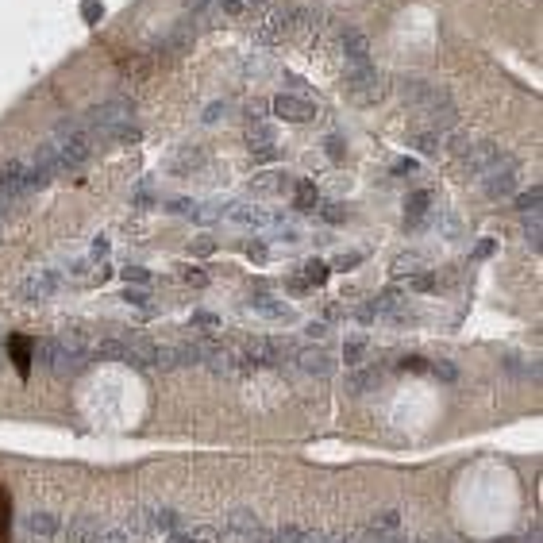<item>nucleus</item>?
I'll list each match as a JSON object with an SVG mask.
<instances>
[{
	"mask_svg": "<svg viewBox=\"0 0 543 543\" xmlns=\"http://www.w3.org/2000/svg\"><path fill=\"white\" fill-rule=\"evenodd\" d=\"M131 120H135V104L123 101V96H116V101H104V104H96V108H89L81 123L93 131L96 143H104L112 127H123V123H131Z\"/></svg>",
	"mask_w": 543,
	"mask_h": 543,
	"instance_id": "1",
	"label": "nucleus"
},
{
	"mask_svg": "<svg viewBox=\"0 0 543 543\" xmlns=\"http://www.w3.org/2000/svg\"><path fill=\"white\" fill-rule=\"evenodd\" d=\"M35 362L46 370V374H54V377H70V374H81L89 358L85 355H73L70 347H62L58 335H54V339L35 343Z\"/></svg>",
	"mask_w": 543,
	"mask_h": 543,
	"instance_id": "2",
	"label": "nucleus"
},
{
	"mask_svg": "<svg viewBox=\"0 0 543 543\" xmlns=\"http://www.w3.org/2000/svg\"><path fill=\"white\" fill-rule=\"evenodd\" d=\"M382 73L374 70V65H366V70H347V89H351V101L355 104H377L382 101Z\"/></svg>",
	"mask_w": 543,
	"mask_h": 543,
	"instance_id": "3",
	"label": "nucleus"
},
{
	"mask_svg": "<svg viewBox=\"0 0 543 543\" xmlns=\"http://www.w3.org/2000/svg\"><path fill=\"white\" fill-rule=\"evenodd\" d=\"M246 151H251V158H258V162H274L277 158L274 127H270V123H262V120L246 123Z\"/></svg>",
	"mask_w": 543,
	"mask_h": 543,
	"instance_id": "4",
	"label": "nucleus"
},
{
	"mask_svg": "<svg viewBox=\"0 0 543 543\" xmlns=\"http://www.w3.org/2000/svg\"><path fill=\"white\" fill-rule=\"evenodd\" d=\"M285 31H289V15L277 12V8H266V12L258 15V23H254V39H258V43H266V46L282 43Z\"/></svg>",
	"mask_w": 543,
	"mask_h": 543,
	"instance_id": "5",
	"label": "nucleus"
},
{
	"mask_svg": "<svg viewBox=\"0 0 543 543\" xmlns=\"http://www.w3.org/2000/svg\"><path fill=\"white\" fill-rule=\"evenodd\" d=\"M23 193H31L27 189V162L12 158L0 170V201H12V196H23Z\"/></svg>",
	"mask_w": 543,
	"mask_h": 543,
	"instance_id": "6",
	"label": "nucleus"
},
{
	"mask_svg": "<svg viewBox=\"0 0 543 543\" xmlns=\"http://www.w3.org/2000/svg\"><path fill=\"white\" fill-rule=\"evenodd\" d=\"M58 285H62V277L54 274V270H43V274H31L27 282L20 285V297L31 301V304H39V301L54 297V293H58Z\"/></svg>",
	"mask_w": 543,
	"mask_h": 543,
	"instance_id": "7",
	"label": "nucleus"
},
{
	"mask_svg": "<svg viewBox=\"0 0 543 543\" xmlns=\"http://www.w3.org/2000/svg\"><path fill=\"white\" fill-rule=\"evenodd\" d=\"M343 54H347V70H366L370 62V39L358 27H343Z\"/></svg>",
	"mask_w": 543,
	"mask_h": 543,
	"instance_id": "8",
	"label": "nucleus"
},
{
	"mask_svg": "<svg viewBox=\"0 0 543 543\" xmlns=\"http://www.w3.org/2000/svg\"><path fill=\"white\" fill-rule=\"evenodd\" d=\"M501 162V151H497V143H478V146H470V151L463 154V166L470 170L474 177H485L493 166Z\"/></svg>",
	"mask_w": 543,
	"mask_h": 543,
	"instance_id": "9",
	"label": "nucleus"
},
{
	"mask_svg": "<svg viewBox=\"0 0 543 543\" xmlns=\"http://www.w3.org/2000/svg\"><path fill=\"white\" fill-rule=\"evenodd\" d=\"M274 116L277 120H289V123H308L312 116H316V108H312L304 96L282 93V96H274Z\"/></svg>",
	"mask_w": 543,
	"mask_h": 543,
	"instance_id": "10",
	"label": "nucleus"
},
{
	"mask_svg": "<svg viewBox=\"0 0 543 543\" xmlns=\"http://www.w3.org/2000/svg\"><path fill=\"white\" fill-rule=\"evenodd\" d=\"M154 351L158 347L146 335H139V332L123 335V362H131V366H154Z\"/></svg>",
	"mask_w": 543,
	"mask_h": 543,
	"instance_id": "11",
	"label": "nucleus"
},
{
	"mask_svg": "<svg viewBox=\"0 0 543 543\" xmlns=\"http://www.w3.org/2000/svg\"><path fill=\"white\" fill-rule=\"evenodd\" d=\"M516 189V166L513 162H497V166L485 174V193L489 196H508Z\"/></svg>",
	"mask_w": 543,
	"mask_h": 543,
	"instance_id": "12",
	"label": "nucleus"
},
{
	"mask_svg": "<svg viewBox=\"0 0 543 543\" xmlns=\"http://www.w3.org/2000/svg\"><path fill=\"white\" fill-rule=\"evenodd\" d=\"M297 366L304 370V374H316V377H327L332 374V355H327V351H320V347H304V351H297Z\"/></svg>",
	"mask_w": 543,
	"mask_h": 543,
	"instance_id": "13",
	"label": "nucleus"
},
{
	"mask_svg": "<svg viewBox=\"0 0 543 543\" xmlns=\"http://www.w3.org/2000/svg\"><path fill=\"white\" fill-rule=\"evenodd\" d=\"M377 385H382V370H377V366H355L347 374V393H355V397L374 393Z\"/></svg>",
	"mask_w": 543,
	"mask_h": 543,
	"instance_id": "14",
	"label": "nucleus"
},
{
	"mask_svg": "<svg viewBox=\"0 0 543 543\" xmlns=\"http://www.w3.org/2000/svg\"><path fill=\"white\" fill-rule=\"evenodd\" d=\"M151 520H154V536H174V532L185 528V516L166 505H151Z\"/></svg>",
	"mask_w": 543,
	"mask_h": 543,
	"instance_id": "15",
	"label": "nucleus"
},
{
	"mask_svg": "<svg viewBox=\"0 0 543 543\" xmlns=\"http://www.w3.org/2000/svg\"><path fill=\"white\" fill-rule=\"evenodd\" d=\"M101 539V520L96 516H77L65 528V543H96Z\"/></svg>",
	"mask_w": 543,
	"mask_h": 543,
	"instance_id": "16",
	"label": "nucleus"
},
{
	"mask_svg": "<svg viewBox=\"0 0 543 543\" xmlns=\"http://www.w3.org/2000/svg\"><path fill=\"white\" fill-rule=\"evenodd\" d=\"M285 189H289V177L277 174V170H266V174H258L251 181V193H258V196H274V193H285Z\"/></svg>",
	"mask_w": 543,
	"mask_h": 543,
	"instance_id": "17",
	"label": "nucleus"
},
{
	"mask_svg": "<svg viewBox=\"0 0 543 543\" xmlns=\"http://www.w3.org/2000/svg\"><path fill=\"white\" fill-rule=\"evenodd\" d=\"M254 528H258V520H254V516L251 513H243V508H239V513H232V516H227V520H224V528H220V536H251V532Z\"/></svg>",
	"mask_w": 543,
	"mask_h": 543,
	"instance_id": "18",
	"label": "nucleus"
},
{
	"mask_svg": "<svg viewBox=\"0 0 543 543\" xmlns=\"http://www.w3.org/2000/svg\"><path fill=\"white\" fill-rule=\"evenodd\" d=\"M427 208H432V193H413L405 201V224L408 227H420L424 216H427Z\"/></svg>",
	"mask_w": 543,
	"mask_h": 543,
	"instance_id": "19",
	"label": "nucleus"
},
{
	"mask_svg": "<svg viewBox=\"0 0 543 543\" xmlns=\"http://www.w3.org/2000/svg\"><path fill=\"white\" fill-rule=\"evenodd\" d=\"M27 532H31V536H54V532H58V516H54V513H39V508H35V513L27 516Z\"/></svg>",
	"mask_w": 543,
	"mask_h": 543,
	"instance_id": "20",
	"label": "nucleus"
},
{
	"mask_svg": "<svg viewBox=\"0 0 543 543\" xmlns=\"http://www.w3.org/2000/svg\"><path fill=\"white\" fill-rule=\"evenodd\" d=\"M8 351H12V358H15V370H20V374H27L31 370V339H20V335H12V339H8Z\"/></svg>",
	"mask_w": 543,
	"mask_h": 543,
	"instance_id": "21",
	"label": "nucleus"
},
{
	"mask_svg": "<svg viewBox=\"0 0 543 543\" xmlns=\"http://www.w3.org/2000/svg\"><path fill=\"white\" fill-rule=\"evenodd\" d=\"M408 143H413L420 154H439V151H443L439 131H413V135H408Z\"/></svg>",
	"mask_w": 543,
	"mask_h": 543,
	"instance_id": "22",
	"label": "nucleus"
},
{
	"mask_svg": "<svg viewBox=\"0 0 543 543\" xmlns=\"http://www.w3.org/2000/svg\"><path fill=\"white\" fill-rule=\"evenodd\" d=\"M166 543H220V528H196V532H174Z\"/></svg>",
	"mask_w": 543,
	"mask_h": 543,
	"instance_id": "23",
	"label": "nucleus"
},
{
	"mask_svg": "<svg viewBox=\"0 0 543 543\" xmlns=\"http://www.w3.org/2000/svg\"><path fill=\"white\" fill-rule=\"evenodd\" d=\"M258 316H266V320H289V308H285L282 301H274V297H254V304H251Z\"/></svg>",
	"mask_w": 543,
	"mask_h": 543,
	"instance_id": "24",
	"label": "nucleus"
},
{
	"mask_svg": "<svg viewBox=\"0 0 543 543\" xmlns=\"http://www.w3.org/2000/svg\"><path fill=\"white\" fill-rule=\"evenodd\" d=\"M232 220L235 224H254V227H262V224H270V212H262V208H251V204H239V208L232 212Z\"/></svg>",
	"mask_w": 543,
	"mask_h": 543,
	"instance_id": "25",
	"label": "nucleus"
},
{
	"mask_svg": "<svg viewBox=\"0 0 543 543\" xmlns=\"http://www.w3.org/2000/svg\"><path fill=\"white\" fill-rule=\"evenodd\" d=\"M401 528V513H382V516H374V520H370V528L366 532H374V536H393V532Z\"/></svg>",
	"mask_w": 543,
	"mask_h": 543,
	"instance_id": "26",
	"label": "nucleus"
},
{
	"mask_svg": "<svg viewBox=\"0 0 543 543\" xmlns=\"http://www.w3.org/2000/svg\"><path fill=\"white\" fill-rule=\"evenodd\" d=\"M316 201H320L316 185H312V181H301V185H297V193H293V204H297V212L316 208Z\"/></svg>",
	"mask_w": 543,
	"mask_h": 543,
	"instance_id": "27",
	"label": "nucleus"
},
{
	"mask_svg": "<svg viewBox=\"0 0 543 543\" xmlns=\"http://www.w3.org/2000/svg\"><path fill=\"white\" fill-rule=\"evenodd\" d=\"M413 270H416V274H420V270H424L420 254H401V258L393 262V277H408V274H413Z\"/></svg>",
	"mask_w": 543,
	"mask_h": 543,
	"instance_id": "28",
	"label": "nucleus"
},
{
	"mask_svg": "<svg viewBox=\"0 0 543 543\" xmlns=\"http://www.w3.org/2000/svg\"><path fill=\"white\" fill-rule=\"evenodd\" d=\"M539 204H543V189L539 185L524 189V193L516 196V208H520V212H539Z\"/></svg>",
	"mask_w": 543,
	"mask_h": 543,
	"instance_id": "29",
	"label": "nucleus"
},
{
	"mask_svg": "<svg viewBox=\"0 0 543 543\" xmlns=\"http://www.w3.org/2000/svg\"><path fill=\"white\" fill-rule=\"evenodd\" d=\"M524 239L532 243V251H539V239H543V232H539V212H528V216H524Z\"/></svg>",
	"mask_w": 543,
	"mask_h": 543,
	"instance_id": "30",
	"label": "nucleus"
},
{
	"mask_svg": "<svg viewBox=\"0 0 543 543\" xmlns=\"http://www.w3.org/2000/svg\"><path fill=\"white\" fill-rule=\"evenodd\" d=\"M304 536V524H282V528H274V543H301Z\"/></svg>",
	"mask_w": 543,
	"mask_h": 543,
	"instance_id": "31",
	"label": "nucleus"
},
{
	"mask_svg": "<svg viewBox=\"0 0 543 543\" xmlns=\"http://www.w3.org/2000/svg\"><path fill=\"white\" fill-rule=\"evenodd\" d=\"M304 282H308V285H324L327 282V266H324V262H316V258L304 262Z\"/></svg>",
	"mask_w": 543,
	"mask_h": 543,
	"instance_id": "32",
	"label": "nucleus"
},
{
	"mask_svg": "<svg viewBox=\"0 0 543 543\" xmlns=\"http://www.w3.org/2000/svg\"><path fill=\"white\" fill-rule=\"evenodd\" d=\"M443 151H451V154H458V158H463V154L470 151V139H466L463 131H451L447 143H443Z\"/></svg>",
	"mask_w": 543,
	"mask_h": 543,
	"instance_id": "33",
	"label": "nucleus"
},
{
	"mask_svg": "<svg viewBox=\"0 0 543 543\" xmlns=\"http://www.w3.org/2000/svg\"><path fill=\"white\" fill-rule=\"evenodd\" d=\"M362 351H366V339H351L347 347H343V362H347V366H358Z\"/></svg>",
	"mask_w": 543,
	"mask_h": 543,
	"instance_id": "34",
	"label": "nucleus"
},
{
	"mask_svg": "<svg viewBox=\"0 0 543 543\" xmlns=\"http://www.w3.org/2000/svg\"><path fill=\"white\" fill-rule=\"evenodd\" d=\"M413 289L416 293H432L435 289V274H432V270H420V274L413 277Z\"/></svg>",
	"mask_w": 543,
	"mask_h": 543,
	"instance_id": "35",
	"label": "nucleus"
},
{
	"mask_svg": "<svg viewBox=\"0 0 543 543\" xmlns=\"http://www.w3.org/2000/svg\"><path fill=\"white\" fill-rule=\"evenodd\" d=\"M212 8H216L220 15H239L243 12V0H212Z\"/></svg>",
	"mask_w": 543,
	"mask_h": 543,
	"instance_id": "36",
	"label": "nucleus"
},
{
	"mask_svg": "<svg viewBox=\"0 0 543 543\" xmlns=\"http://www.w3.org/2000/svg\"><path fill=\"white\" fill-rule=\"evenodd\" d=\"M96 543H135V539L127 536V528H112V532H101Z\"/></svg>",
	"mask_w": 543,
	"mask_h": 543,
	"instance_id": "37",
	"label": "nucleus"
},
{
	"mask_svg": "<svg viewBox=\"0 0 543 543\" xmlns=\"http://www.w3.org/2000/svg\"><path fill=\"white\" fill-rule=\"evenodd\" d=\"M432 374H435V377H443V382H455L458 370L451 366V362H432Z\"/></svg>",
	"mask_w": 543,
	"mask_h": 543,
	"instance_id": "38",
	"label": "nucleus"
},
{
	"mask_svg": "<svg viewBox=\"0 0 543 543\" xmlns=\"http://www.w3.org/2000/svg\"><path fill=\"white\" fill-rule=\"evenodd\" d=\"M324 220H327V224H343V220H347L343 204H324Z\"/></svg>",
	"mask_w": 543,
	"mask_h": 543,
	"instance_id": "39",
	"label": "nucleus"
},
{
	"mask_svg": "<svg viewBox=\"0 0 543 543\" xmlns=\"http://www.w3.org/2000/svg\"><path fill=\"white\" fill-rule=\"evenodd\" d=\"M123 277H127V282H135V285H146V282H151V274H146L143 266H127V270H123Z\"/></svg>",
	"mask_w": 543,
	"mask_h": 543,
	"instance_id": "40",
	"label": "nucleus"
},
{
	"mask_svg": "<svg viewBox=\"0 0 543 543\" xmlns=\"http://www.w3.org/2000/svg\"><path fill=\"white\" fill-rule=\"evenodd\" d=\"M181 277H185L189 285H208V277H204V270H196V266H185V270H181Z\"/></svg>",
	"mask_w": 543,
	"mask_h": 543,
	"instance_id": "41",
	"label": "nucleus"
},
{
	"mask_svg": "<svg viewBox=\"0 0 543 543\" xmlns=\"http://www.w3.org/2000/svg\"><path fill=\"white\" fill-rule=\"evenodd\" d=\"M193 324H196V327H208V332H216V327H220V316H212V312H196Z\"/></svg>",
	"mask_w": 543,
	"mask_h": 543,
	"instance_id": "42",
	"label": "nucleus"
},
{
	"mask_svg": "<svg viewBox=\"0 0 543 543\" xmlns=\"http://www.w3.org/2000/svg\"><path fill=\"white\" fill-rule=\"evenodd\" d=\"M401 370H408V374H420V370H427V362L420 355H408V358H401Z\"/></svg>",
	"mask_w": 543,
	"mask_h": 543,
	"instance_id": "43",
	"label": "nucleus"
},
{
	"mask_svg": "<svg viewBox=\"0 0 543 543\" xmlns=\"http://www.w3.org/2000/svg\"><path fill=\"white\" fill-rule=\"evenodd\" d=\"M201 158H204V154H201V151H196V146H193V151H189V154H185V158H177V162H174V170H177V174H181V170L196 166V162H201Z\"/></svg>",
	"mask_w": 543,
	"mask_h": 543,
	"instance_id": "44",
	"label": "nucleus"
},
{
	"mask_svg": "<svg viewBox=\"0 0 543 543\" xmlns=\"http://www.w3.org/2000/svg\"><path fill=\"white\" fill-rule=\"evenodd\" d=\"M246 258H251V262H266L270 251H266L262 243H246Z\"/></svg>",
	"mask_w": 543,
	"mask_h": 543,
	"instance_id": "45",
	"label": "nucleus"
},
{
	"mask_svg": "<svg viewBox=\"0 0 543 543\" xmlns=\"http://www.w3.org/2000/svg\"><path fill=\"white\" fill-rule=\"evenodd\" d=\"M304 335H308V339H324V335H327V324H324V320H312V324L304 327Z\"/></svg>",
	"mask_w": 543,
	"mask_h": 543,
	"instance_id": "46",
	"label": "nucleus"
},
{
	"mask_svg": "<svg viewBox=\"0 0 543 543\" xmlns=\"http://www.w3.org/2000/svg\"><path fill=\"white\" fill-rule=\"evenodd\" d=\"M243 543H274V532H266V528H254L251 536H246Z\"/></svg>",
	"mask_w": 543,
	"mask_h": 543,
	"instance_id": "47",
	"label": "nucleus"
},
{
	"mask_svg": "<svg viewBox=\"0 0 543 543\" xmlns=\"http://www.w3.org/2000/svg\"><path fill=\"white\" fill-rule=\"evenodd\" d=\"M193 251H196V254H212L216 246H212V239H196V243H193Z\"/></svg>",
	"mask_w": 543,
	"mask_h": 543,
	"instance_id": "48",
	"label": "nucleus"
},
{
	"mask_svg": "<svg viewBox=\"0 0 543 543\" xmlns=\"http://www.w3.org/2000/svg\"><path fill=\"white\" fill-rule=\"evenodd\" d=\"M327 154H332V158H343V143H339V139H327Z\"/></svg>",
	"mask_w": 543,
	"mask_h": 543,
	"instance_id": "49",
	"label": "nucleus"
},
{
	"mask_svg": "<svg viewBox=\"0 0 543 543\" xmlns=\"http://www.w3.org/2000/svg\"><path fill=\"white\" fill-rule=\"evenodd\" d=\"M93 254H96V258H104V254H108V239H96L93 243Z\"/></svg>",
	"mask_w": 543,
	"mask_h": 543,
	"instance_id": "50",
	"label": "nucleus"
},
{
	"mask_svg": "<svg viewBox=\"0 0 543 543\" xmlns=\"http://www.w3.org/2000/svg\"><path fill=\"white\" fill-rule=\"evenodd\" d=\"M416 170V162H397V166H393V174H413Z\"/></svg>",
	"mask_w": 543,
	"mask_h": 543,
	"instance_id": "51",
	"label": "nucleus"
},
{
	"mask_svg": "<svg viewBox=\"0 0 543 543\" xmlns=\"http://www.w3.org/2000/svg\"><path fill=\"white\" fill-rule=\"evenodd\" d=\"M127 301H131V304H146V297H143L139 289H127Z\"/></svg>",
	"mask_w": 543,
	"mask_h": 543,
	"instance_id": "52",
	"label": "nucleus"
},
{
	"mask_svg": "<svg viewBox=\"0 0 543 543\" xmlns=\"http://www.w3.org/2000/svg\"><path fill=\"white\" fill-rule=\"evenodd\" d=\"M493 251V243L489 239H482V246H478V251H474V254H478V258H485V254H489Z\"/></svg>",
	"mask_w": 543,
	"mask_h": 543,
	"instance_id": "53",
	"label": "nucleus"
},
{
	"mask_svg": "<svg viewBox=\"0 0 543 543\" xmlns=\"http://www.w3.org/2000/svg\"><path fill=\"white\" fill-rule=\"evenodd\" d=\"M246 4H270V0H243V8H246Z\"/></svg>",
	"mask_w": 543,
	"mask_h": 543,
	"instance_id": "54",
	"label": "nucleus"
},
{
	"mask_svg": "<svg viewBox=\"0 0 543 543\" xmlns=\"http://www.w3.org/2000/svg\"><path fill=\"white\" fill-rule=\"evenodd\" d=\"M493 543H516V539H513V536H505V539H493Z\"/></svg>",
	"mask_w": 543,
	"mask_h": 543,
	"instance_id": "55",
	"label": "nucleus"
},
{
	"mask_svg": "<svg viewBox=\"0 0 543 543\" xmlns=\"http://www.w3.org/2000/svg\"><path fill=\"white\" fill-rule=\"evenodd\" d=\"M0 212H4V201H0Z\"/></svg>",
	"mask_w": 543,
	"mask_h": 543,
	"instance_id": "56",
	"label": "nucleus"
}]
</instances>
